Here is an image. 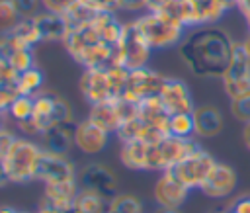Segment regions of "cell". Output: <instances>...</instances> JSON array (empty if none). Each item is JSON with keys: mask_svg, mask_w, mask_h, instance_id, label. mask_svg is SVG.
Wrapping results in <instances>:
<instances>
[{"mask_svg": "<svg viewBox=\"0 0 250 213\" xmlns=\"http://www.w3.org/2000/svg\"><path fill=\"white\" fill-rule=\"evenodd\" d=\"M234 41L230 35L217 25L193 27L178 45V53L188 70L199 78H223L227 72Z\"/></svg>", "mask_w": 250, "mask_h": 213, "instance_id": "cell-1", "label": "cell"}, {"mask_svg": "<svg viewBox=\"0 0 250 213\" xmlns=\"http://www.w3.org/2000/svg\"><path fill=\"white\" fill-rule=\"evenodd\" d=\"M43 147L33 143L31 139L18 137L14 145L10 147L8 154L4 156L6 172L12 184H27L31 180H37L39 162L43 154Z\"/></svg>", "mask_w": 250, "mask_h": 213, "instance_id": "cell-2", "label": "cell"}, {"mask_svg": "<svg viewBox=\"0 0 250 213\" xmlns=\"http://www.w3.org/2000/svg\"><path fill=\"white\" fill-rule=\"evenodd\" d=\"M135 23L152 49H166L172 45H180V41L184 39L186 27L176 20L158 12H146L141 18H137Z\"/></svg>", "mask_w": 250, "mask_h": 213, "instance_id": "cell-3", "label": "cell"}, {"mask_svg": "<svg viewBox=\"0 0 250 213\" xmlns=\"http://www.w3.org/2000/svg\"><path fill=\"white\" fill-rule=\"evenodd\" d=\"M197 149H199V145L193 141V137L166 135L160 143L148 147L146 170H158V172L170 170L176 164H180L184 158H188Z\"/></svg>", "mask_w": 250, "mask_h": 213, "instance_id": "cell-4", "label": "cell"}, {"mask_svg": "<svg viewBox=\"0 0 250 213\" xmlns=\"http://www.w3.org/2000/svg\"><path fill=\"white\" fill-rule=\"evenodd\" d=\"M115 51H117V64L129 68V70H135V68L146 66L152 47L146 43L145 35L141 33V29L137 27V23L133 20V21L123 23V33H121V39H119Z\"/></svg>", "mask_w": 250, "mask_h": 213, "instance_id": "cell-5", "label": "cell"}, {"mask_svg": "<svg viewBox=\"0 0 250 213\" xmlns=\"http://www.w3.org/2000/svg\"><path fill=\"white\" fill-rule=\"evenodd\" d=\"M223 88L230 100L250 94V55L244 51L242 43L234 45V53L227 72L223 74Z\"/></svg>", "mask_w": 250, "mask_h": 213, "instance_id": "cell-6", "label": "cell"}, {"mask_svg": "<svg viewBox=\"0 0 250 213\" xmlns=\"http://www.w3.org/2000/svg\"><path fill=\"white\" fill-rule=\"evenodd\" d=\"M215 164H217V160L207 150H203L199 147L188 158H184L180 164H176L172 170L184 182L186 188H189V190L197 188L199 190L203 186V182L207 180V176L211 174V170L215 168Z\"/></svg>", "mask_w": 250, "mask_h": 213, "instance_id": "cell-7", "label": "cell"}, {"mask_svg": "<svg viewBox=\"0 0 250 213\" xmlns=\"http://www.w3.org/2000/svg\"><path fill=\"white\" fill-rule=\"evenodd\" d=\"M168 76H162L160 72L156 70H150L148 66H141V68H135V70H129V80H127V88L121 96L141 104L143 100L146 98H152V96H158L164 82H166Z\"/></svg>", "mask_w": 250, "mask_h": 213, "instance_id": "cell-8", "label": "cell"}, {"mask_svg": "<svg viewBox=\"0 0 250 213\" xmlns=\"http://www.w3.org/2000/svg\"><path fill=\"white\" fill-rule=\"evenodd\" d=\"M78 186L111 199L117 193V176L102 162H88L78 172Z\"/></svg>", "mask_w": 250, "mask_h": 213, "instance_id": "cell-9", "label": "cell"}, {"mask_svg": "<svg viewBox=\"0 0 250 213\" xmlns=\"http://www.w3.org/2000/svg\"><path fill=\"white\" fill-rule=\"evenodd\" d=\"M154 201L158 207H168V209H180L184 201L188 199L189 188L184 186V182L174 174V170H164L160 172L156 184H154Z\"/></svg>", "mask_w": 250, "mask_h": 213, "instance_id": "cell-10", "label": "cell"}, {"mask_svg": "<svg viewBox=\"0 0 250 213\" xmlns=\"http://www.w3.org/2000/svg\"><path fill=\"white\" fill-rule=\"evenodd\" d=\"M78 88L90 106L115 100L105 68H84V72L78 80Z\"/></svg>", "mask_w": 250, "mask_h": 213, "instance_id": "cell-11", "label": "cell"}, {"mask_svg": "<svg viewBox=\"0 0 250 213\" xmlns=\"http://www.w3.org/2000/svg\"><path fill=\"white\" fill-rule=\"evenodd\" d=\"M164 109L170 115L176 113H193L195 104L191 98V92L188 88V84L180 78H166L160 94H158Z\"/></svg>", "mask_w": 250, "mask_h": 213, "instance_id": "cell-12", "label": "cell"}, {"mask_svg": "<svg viewBox=\"0 0 250 213\" xmlns=\"http://www.w3.org/2000/svg\"><path fill=\"white\" fill-rule=\"evenodd\" d=\"M37 180H41L43 184L66 182V180H78V174H76L74 164L64 154H55V152L43 150Z\"/></svg>", "mask_w": 250, "mask_h": 213, "instance_id": "cell-13", "label": "cell"}, {"mask_svg": "<svg viewBox=\"0 0 250 213\" xmlns=\"http://www.w3.org/2000/svg\"><path fill=\"white\" fill-rule=\"evenodd\" d=\"M236 182H238V176H236L234 168L225 164V162H217L215 168L211 170V174L207 176V180L203 182V186L199 190L207 197L223 199V197H229L234 192Z\"/></svg>", "mask_w": 250, "mask_h": 213, "instance_id": "cell-14", "label": "cell"}, {"mask_svg": "<svg viewBox=\"0 0 250 213\" xmlns=\"http://www.w3.org/2000/svg\"><path fill=\"white\" fill-rule=\"evenodd\" d=\"M107 143H109V133L104 131L100 125H96L88 117L76 121L74 145L78 147V150H82L84 154H98L107 147Z\"/></svg>", "mask_w": 250, "mask_h": 213, "instance_id": "cell-15", "label": "cell"}, {"mask_svg": "<svg viewBox=\"0 0 250 213\" xmlns=\"http://www.w3.org/2000/svg\"><path fill=\"white\" fill-rule=\"evenodd\" d=\"M78 180H66V182H51L45 184L43 199L39 207H51L62 213H70L74 197L78 193Z\"/></svg>", "mask_w": 250, "mask_h": 213, "instance_id": "cell-16", "label": "cell"}, {"mask_svg": "<svg viewBox=\"0 0 250 213\" xmlns=\"http://www.w3.org/2000/svg\"><path fill=\"white\" fill-rule=\"evenodd\" d=\"M74 131H76V121H61V123L49 125L41 135L43 149L49 152L66 156L74 145Z\"/></svg>", "mask_w": 250, "mask_h": 213, "instance_id": "cell-17", "label": "cell"}, {"mask_svg": "<svg viewBox=\"0 0 250 213\" xmlns=\"http://www.w3.org/2000/svg\"><path fill=\"white\" fill-rule=\"evenodd\" d=\"M31 20L39 31L41 41H64V37L68 33V21L62 14L43 10V12L35 14Z\"/></svg>", "mask_w": 250, "mask_h": 213, "instance_id": "cell-18", "label": "cell"}, {"mask_svg": "<svg viewBox=\"0 0 250 213\" xmlns=\"http://www.w3.org/2000/svg\"><path fill=\"white\" fill-rule=\"evenodd\" d=\"M193 123H195V135L197 137H215L223 129V113L219 107L205 104L197 106L193 109Z\"/></svg>", "mask_w": 250, "mask_h": 213, "instance_id": "cell-19", "label": "cell"}, {"mask_svg": "<svg viewBox=\"0 0 250 213\" xmlns=\"http://www.w3.org/2000/svg\"><path fill=\"white\" fill-rule=\"evenodd\" d=\"M88 119L94 121L96 125H100V127H102L104 131H107V133H117L119 127H121V117H119L115 100L100 102V104L90 106Z\"/></svg>", "mask_w": 250, "mask_h": 213, "instance_id": "cell-20", "label": "cell"}, {"mask_svg": "<svg viewBox=\"0 0 250 213\" xmlns=\"http://www.w3.org/2000/svg\"><path fill=\"white\" fill-rule=\"evenodd\" d=\"M139 119L146 125H152V127H158L162 129L164 133H168V119H170V113L164 109L162 102L158 96H152V98H146L139 104ZM170 135V133H168Z\"/></svg>", "mask_w": 250, "mask_h": 213, "instance_id": "cell-21", "label": "cell"}, {"mask_svg": "<svg viewBox=\"0 0 250 213\" xmlns=\"http://www.w3.org/2000/svg\"><path fill=\"white\" fill-rule=\"evenodd\" d=\"M148 147L143 141H129V143H121V150H119V160L125 168L129 170H146L148 164Z\"/></svg>", "mask_w": 250, "mask_h": 213, "instance_id": "cell-22", "label": "cell"}, {"mask_svg": "<svg viewBox=\"0 0 250 213\" xmlns=\"http://www.w3.org/2000/svg\"><path fill=\"white\" fill-rule=\"evenodd\" d=\"M94 27L98 29L102 41L107 45H117L123 33V23L113 16V12H98L92 20Z\"/></svg>", "mask_w": 250, "mask_h": 213, "instance_id": "cell-23", "label": "cell"}, {"mask_svg": "<svg viewBox=\"0 0 250 213\" xmlns=\"http://www.w3.org/2000/svg\"><path fill=\"white\" fill-rule=\"evenodd\" d=\"M8 35H10V39H12V43H14L16 49H31L35 43L41 41L39 31H37V27H35V23H33L31 18H21L8 31Z\"/></svg>", "mask_w": 250, "mask_h": 213, "instance_id": "cell-24", "label": "cell"}, {"mask_svg": "<svg viewBox=\"0 0 250 213\" xmlns=\"http://www.w3.org/2000/svg\"><path fill=\"white\" fill-rule=\"evenodd\" d=\"M107 203H109V199H105L104 195H100L92 190H86V188H78V193L74 197L70 213H105Z\"/></svg>", "mask_w": 250, "mask_h": 213, "instance_id": "cell-25", "label": "cell"}, {"mask_svg": "<svg viewBox=\"0 0 250 213\" xmlns=\"http://www.w3.org/2000/svg\"><path fill=\"white\" fill-rule=\"evenodd\" d=\"M41 86H43V72L35 66L18 74L16 92L20 96H35L37 92H41Z\"/></svg>", "mask_w": 250, "mask_h": 213, "instance_id": "cell-26", "label": "cell"}, {"mask_svg": "<svg viewBox=\"0 0 250 213\" xmlns=\"http://www.w3.org/2000/svg\"><path fill=\"white\" fill-rule=\"evenodd\" d=\"M105 213H145V207L143 201L133 193H115L109 199Z\"/></svg>", "mask_w": 250, "mask_h": 213, "instance_id": "cell-27", "label": "cell"}, {"mask_svg": "<svg viewBox=\"0 0 250 213\" xmlns=\"http://www.w3.org/2000/svg\"><path fill=\"white\" fill-rule=\"evenodd\" d=\"M168 133L176 137H193L195 135V123L191 113H176L168 119Z\"/></svg>", "mask_w": 250, "mask_h": 213, "instance_id": "cell-28", "label": "cell"}, {"mask_svg": "<svg viewBox=\"0 0 250 213\" xmlns=\"http://www.w3.org/2000/svg\"><path fill=\"white\" fill-rule=\"evenodd\" d=\"M8 113L12 115V119H16V123L25 121L31 117L33 113V96H16V100L12 102Z\"/></svg>", "mask_w": 250, "mask_h": 213, "instance_id": "cell-29", "label": "cell"}, {"mask_svg": "<svg viewBox=\"0 0 250 213\" xmlns=\"http://www.w3.org/2000/svg\"><path fill=\"white\" fill-rule=\"evenodd\" d=\"M20 20L14 0H0V33H8Z\"/></svg>", "mask_w": 250, "mask_h": 213, "instance_id": "cell-30", "label": "cell"}, {"mask_svg": "<svg viewBox=\"0 0 250 213\" xmlns=\"http://www.w3.org/2000/svg\"><path fill=\"white\" fill-rule=\"evenodd\" d=\"M141 131H143V121H141L139 117H135V119H131V121H125V123L119 127V131H117L115 135L119 137L121 143H129V141H139Z\"/></svg>", "mask_w": 250, "mask_h": 213, "instance_id": "cell-31", "label": "cell"}, {"mask_svg": "<svg viewBox=\"0 0 250 213\" xmlns=\"http://www.w3.org/2000/svg\"><path fill=\"white\" fill-rule=\"evenodd\" d=\"M10 64L16 68V72H23L27 68L33 66V55H31V49H16L10 57H8Z\"/></svg>", "mask_w": 250, "mask_h": 213, "instance_id": "cell-32", "label": "cell"}, {"mask_svg": "<svg viewBox=\"0 0 250 213\" xmlns=\"http://www.w3.org/2000/svg\"><path fill=\"white\" fill-rule=\"evenodd\" d=\"M230 113L242 123L250 121V94H244L236 100H230Z\"/></svg>", "mask_w": 250, "mask_h": 213, "instance_id": "cell-33", "label": "cell"}, {"mask_svg": "<svg viewBox=\"0 0 250 213\" xmlns=\"http://www.w3.org/2000/svg\"><path fill=\"white\" fill-rule=\"evenodd\" d=\"M18 72L8 59H0V86H16Z\"/></svg>", "mask_w": 250, "mask_h": 213, "instance_id": "cell-34", "label": "cell"}, {"mask_svg": "<svg viewBox=\"0 0 250 213\" xmlns=\"http://www.w3.org/2000/svg\"><path fill=\"white\" fill-rule=\"evenodd\" d=\"M14 6L20 14V18H33L37 12V8L41 6V0H14Z\"/></svg>", "mask_w": 250, "mask_h": 213, "instance_id": "cell-35", "label": "cell"}, {"mask_svg": "<svg viewBox=\"0 0 250 213\" xmlns=\"http://www.w3.org/2000/svg\"><path fill=\"white\" fill-rule=\"evenodd\" d=\"M80 0H41V6L49 12H55V14H66L74 4H78Z\"/></svg>", "mask_w": 250, "mask_h": 213, "instance_id": "cell-36", "label": "cell"}, {"mask_svg": "<svg viewBox=\"0 0 250 213\" xmlns=\"http://www.w3.org/2000/svg\"><path fill=\"white\" fill-rule=\"evenodd\" d=\"M16 96H18L16 86H0V113H8Z\"/></svg>", "mask_w": 250, "mask_h": 213, "instance_id": "cell-37", "label": "cell"}, {"mask_svg": "<svg viewBox=\"0 0 250 213\" xmlns=\"http://www.w3.org/2000/svg\"><path fill=\"white\" fill-rule=\"evenodd\" d=\"M86 6H90L94 12H115L117 0H82Z\"/></svg>", "mask_w": 250, "mask_h": 213, "instance_id": "cell-38", "label": "cell"}, {"mask_svg": "<svg viewBox=\"0 0 250 213\" xmlns=\"http://www.w3.org/2000/svg\"><path fill=\"white\" fill-rule=\"evenodd\" d=\"M16 139L18 137L12 131H8L6 127H0V158H4L8 154V150H10V147L14 145Z\"/></svg>", "mask_w": 250, "mask_h": 213, "instance_id": "cell-39", "label": "cell"}, {"mask_svg": "<svg viewBox=\"0 0 250 213\" xmlns=\"http://www.w3.org/2000/svg\"><path fill=\"white\" fill-rule=\"evenodd\" d=\"M117 10H125V12L146 10V0H117Z\"/></svg>", "mask_w": 250, "mask_h": 213, "instance_id": "cell-40", "label": "cell"}, {"mask_svg": "<svg viewBox=\"0 0 250 213\" xmlns=\"http://www.w3.org/2000/svg\"><path fill=\"white\" fill-rule=\"evenodd\" d=\"M234 213H250V195H246V197H238L234 203H232V207H230Z\"/></svg>", "mask_w": 250, "mask_h": 213, "instance_id": "cell-41", "label": "cell"}, {"mask_svg": "<svg viewBox=\"0 0 250 213\" xmlns=\"http://www.w3.org/2000/svg\"><path fill=\"white\" fill-rule=\"evenodd\" d=\"M236 8L242 12V16L246 18L248 27H250V0H238V2H236Z\"/></svg>", "mask_w": 250, "mask_h": 213, "instance_id": "cell-42", "label": "cell"}, {"mask_svg": "<svg viewBox=\"0 0 250 213\" xmlns=\"http://www.w3.org/2000/svg\"><path fill=\"white\" fill-rule=\"evenodd\" d=\"M8 184H12V182H10V178H8V172H6V164H4V158H0V188H6Z\"/></svg>", "mask_w": 250, "mask_h": 213, "instance_id": "cell-43", "label": "cell"}, {"mask_svg": "<svg viewBox=\"0 0 250 213\" xmlns=\"http://www.w3.org/2000/svg\"><path fill=\"white\" fill-rule=\"evenodd\" d=\"M242 143H244V147L250 150V121H246L244 127H242Z\"/></svg>", "mask_w": 250, "mask_h": 213, "instance_id": "cell-44", "label": "cell"}, {"mask_svg": "<svg viewBox=\"0 0 250 213\" xmlns=\"http://www.w3.org/2000/svg\"><path fill=\"white\" fill-rule=\"evenodd\" d=\"M154 213H180V209H168V207H158Z\"/></svg>", "mask_w": 250, "mask_h": 213, "instance_id": "cell-45", "label": "cell"}, {"mask_svg": "<svg viewBox=\"0 0 250 213\" xmlns=\"http://www.w3.org/2000/svg\"><path fill=\"white\" fill-rule=\"evenodd\" d=\"M240 43H242V47H244V51H246V53L250 55V33H248V37H246L244 41H240Z\"/></svg>", "mask_w": 250, "mask_h": 213, "instance_id": "cell-46", "label": "cell"}, {"mask_svg": "<svg viewBox=\"0 0 250 213\" xmlns=\"http://www.w3.org/2000/svg\"><path fill=\"white\" fill-rule=\"evenodd\" d=\"M37 213H62V211H57V209H51V207H39Z\"/></svg>", "mask_w": 250, "mask_h": 213, "instance_id": "cell-47", "label": "cell"}, {"mask_svg": "<svg viewBox=\"0 0 250 213\" xmlns=\"http://www.w3.org/2000/svg\"><path fill=\"white\" fill-rule=\"evenodd\" d=\"M0 213H18L14 207H8V205H2L0 207Z\"/></svg>", "mask_w": 250, "mask_h": 213, "instance_id": "cell-48", "label": "cell"}, {"mask_svg": "<svg viewBox=\"0 0 250 213\" xmlns=\"http://www.w3.org/2000/svg\"><path fill=\"white\" fill-rule=\"evenodd\" d=\"M193 2H197V4H199V2H205V0H193Z\"/></svg>", "mask_w": 250, "mask_h": 213, "instance_id": "cell-49", "label": "cell"}]
</instances>
